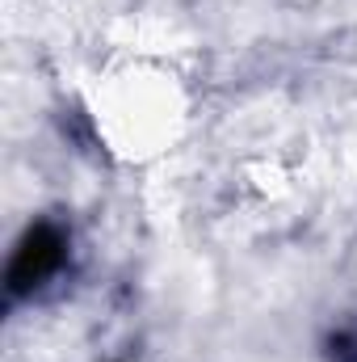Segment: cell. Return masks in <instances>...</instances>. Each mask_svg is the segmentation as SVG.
<instances>
[{"mask_svg":"<svg viewBox=\"0 0 357 362\" xmlns=\"http://www.w3.org/2000/svg\"><path fill=\"white\" fill-rule=\"evenodd\" d=\"M59 262H63V236H59L51 223L30 228V232H25V240L17 245L13 266H8V286H13V295H21V291L38 286L47 274L59 266Z\"/></svg>","mask_w":357,"mask_h":362,"instance_id":"cell-1","label":"cell"}]
</instances>
